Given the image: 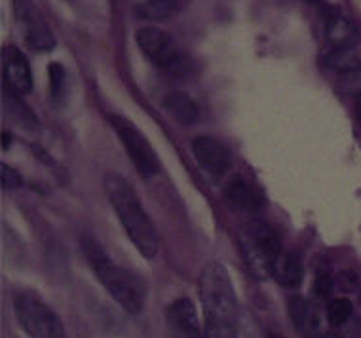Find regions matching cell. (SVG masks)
Returning <instances> with one entry per match:
<instances>
[{"mask_svg": "<svg viewBox=\"0 0 361 338\" xmlns=\"http://www.w3.org/2000/svg\"><path fill=\"white\" fill-rule=\"evenodd\" d=\"M305 2H308V4H319L322 0H305Z\"/></svg>", "mask_w": 361, "mask_h": 338, "instance_id": "obj_25", "label": "cell"}, {"mask_svg": "<svg viewBox=\"0 0 361 338\" xmlns=\"http://www.w3.org/2000/svg\"><path fill=\"white\" fill-rule=\"evenodd\" d=\"M302 276L305 272H302V264L299 258L291 253L281 251L272 266V277L283 287H297L302 282Z\"/></svg>", "mask_w": 361, "mask_h": 338, "instance_id": "obj_12", "label": "cell"}, {"mask_svg": "<svg viewBox=\"0 0 361 338\" xmlns=\"http://www.w3.org/2000/svg\"><path fill=\"white\" fill-rule=\"evenodd\" d=\"M166 321L169 338H204L198 312L190 299H177L169 304Z\"/></svg>", "mask_w": 361, "mask_h": 338, "instance_id": "obj_10", "label": "cell"}, {"mask_svg": "<svg viewBox=\"0 0 361 338\" xmlns=\"http://www.w3.org/2000/svg\"><path fill=\"white\" fill-rule=\"evenodd\" d=\"M0 184H2L4 190H13V188H19L23 184V179H21V175L16 169L6 165V163H2L0 165Z\"/></svg>", "mask_w": 361, "mask_h": 338, "instance_id": "obj_21", "label": "cell"}, {"mask_svg": "<svg viewBox=\"0 0 361 338\" xmlns=\"http://www.w3.org/2000/svg\"><path fill=\"white\" fill-rule=\"evenodd\" d=\"M200 299L206 318V338H240L236 293L221 263H209L202 272Z\"/></svg>", "mask_w": 361, "mask_h": 338, "instance_id": "obj_1", "label": "cell"}, {"mask_svg": "<svg viewBox=\"0 0 361 338\" xmlns=\"http://www.w3.org/2000/svg\"><path fill=\"white\" fill-rule=\"evenodd\" d=\"M13 12L18 18V23L23 29L25 44L32 51H51L56 48V37L46 23V19L40 13L31 0H16Z\"/></svg>", "mask_w": 361, "mask_h": 338, "instance_id": "obj_7", "label": "cell"}, {"mask_svg": "<svg viewBox=\"0 0 361 338\" xmlns=\"http://www.w3.org/2000/svg\"><path fill=\"white\" fill-rule=\"evenodd\" d=\"M267 338H283L281 334H276V332H268Z\"/></svg>", "mask_w": 361, "mask_h": 338, "instance_id": "obj_24", "label": "cell"}, {"mask_svg": "<svg viewBox=\"0 0 361 338\" xmlns=\"http://www.w3.org/2000/svg\"><path fill=\"white\" fill-rule=\"evenodd\" d=\"M240 249H242L243 263L250 274L259 282H264L272 276V266L281 253L280 239L276 232L262 220H253L242 226L240 230Z\"/></svg>", "mask_w": 361, "mask_h": 338, "instance_id": "obj_4", "label": "cell"}, {"mask_svg": "<svg viewBox=\"0 0 361 338\" xmlns=\"http://www.w3.org/2000/svg\"><path fill=\"white\" fill-rule=\"evenodd\" d=\"M111 124L118 139L122 141V146L126 149V152L130 154L131 163L135 165L139 175L145 177V179L156 175L158 173V156H156V152L152 151V146H150L143 133L139 132L130 120L116 116V114L111 116Z\"/></svg>", "mask_w": 361, "mask_h": 338, "instance_id": "obj_6", "label": "cell"}, {"mask_svg": "<svg viewBox=\"0 0 361 338\" xmlns=\"http://www.w3.org/2000/svg\"><path fill=\"white\" fill-rule=\"evenodd\" d=\"M289 315H291V321L297 325V329L305 332V334H312L318 327L314 308L302 296H293L289 301Z\"/></svg>", "mask_w": 361, "mask_h": 338, "instance_id": "obj_17", "label": "cell"}, {"mask_svg": "<svg viewBox=\"0 0 361 338\" xmlns=\"http://www.w3.org/2000/svg\"><path fill=\"white\" fill-rule=\"evenodd\" d=\"M192 152L200 168H204L209 175H223L231 168V152L221 141L209 135H200L192 141Z\"/></svg>", "mask_w": 361, "mask_h": 338, "instance_id": "obj_11", "label": "cell"}, {"mask_svg": "<svg viewBox=\"0 0 361 338\" xmlns=\"http://www.w3.org/2000/svg\"><path fill=\"white\" fill-rule=\"evenodd\" d=\"M226 198H228L232 206L238 207V209H243V211H259L262 207L261 194L240 177L228 184Z\"/></svg>", "mask_w": 361, "mask_h": 338, "instance_id": "obj_14", "label": "cell"}, {"mask_svg": "<svg viewBox=\"0 0 361 338\" xmlns=\"http://www.w3.org/2000/svg\"><path fill=\"white\" fill-rule=\"evenodd\" d=\"M103 188H105V194L111 201L112 209L116 211L120 223L124 226L126 234L130 236L131 244L137 247L143 257H156L158 234L130 182L118 173L111 171L103 179Z\"/></svg>", "mask_w": 361, "mask_h": 338, "instance_id": "obj_2", "label": "cell"}, {"mask_svg": "<svg viewBox=\"0 0 361 338\" xmlns=\"http://www.w3.org/2000/svg\"><path fill=\"white\" fill-rule=\"evenodd\" d=\"M164 107L180 124H194L200 116L198 105L187 94H180V92L169 94L164 99Z\"/></svg>", "mask_w": 361, "mask_h": 338, "instance_id": "obj_15", "label": "cell"}, {"mask_svg": "<svg viewBox=\"0 0 361 338\" xmlns=\"http://www.w3.org/2000/svg\"><path fill=\"white\" fill-rule=\"evenodd\" d=\"M325 67L341 75H348L361 69V59L354 48H331L324 57Z\"/></svg>", "mask_w": 361, "mask_h": 338, "instance_id": "obj_16", "label": "cell"}, {"mask_svg": "<svg viewBox=\"0 0 361 338\" xmlns=\"http://www.w3.org/2000/svg\"><path fill=\"white\" fill-rule=\"evenodd\" d=\"M2 139H4V149H8V146H10V135H8V133H4V135H2Z\"/></svg>", "mask_w": 361, "mask_h": 338, "instance_id": "obj_23", "label": "cell"}, {"mask_svg": "<svg viewBox=\"0 0 361 338\" xmlns=\"http://www.w3.org/2000/svg\"><path fill=\"white\" fill-rule=\"evenodd\" d=\"M80 247L84 257H86L90 268L101 282V285L109 291L114 301L124 308L128 313L143 312L145 308V289L143 285L131 276L130 272L120 268L112 263V258L105 253L97 239L92 236H84L80 239Z\"/></svg>", "mask_w": 361, "mask_h": 338, "instance_id": "obj_3", "label": "cell"}, {"mask_svg": "<svg viewBox=\"0 0 361 338\" xmlns=\"http://www.w3.org/2000/svg\"><path fill=\"white\" fill-rule=\"evenodd\" d=\"M352 315V302L348 299H333L327 306V320L333 327L343 325Z\"/></svg>", "mask_w": 361, "mask_h": 338, "instance_id": "obj_19", "label": "cell"}, {"mask_svg": "<svg viewBox=\"0 0 361 338\" xmlns=\"http://www.w3.org/2000/svg\"><path fill=\"white\" fill-rule=\"evenodd\" d=\"M48 76H50V94L54 101H61L67 89V73L63 69L59 63H51L48 69Z\"/></svg>", "mask_w": 361, "mask_h": 338, "instance_id": "obj_20", "label": "cell"}, {"mask_svg": "<svg viewBox=\"0 0 361 338\" xmlns=\"http://www.w3.org/2000/svg\"><path fill=\"white\" fill-rule=\"evenodd\" d=\"M327 40H329L331 48H354L357 42V31L352 25V21L343 18L341 13H335L327 19Z\"/></svg>", "mask_w": 361, "mask_h": 338, "instance_id": "obj_13", "label": "cell"}, {"mask_svg": "<svg viewBox=\"0 0 361 338\" xmlns=\"http://www.w3.org/2000/svg\"><path fill=\"white\" fill-rule=\"evenodd\" d=\"M179 0H143L137 6L139 18L147 21H166L175 13Z\"/></svg>", "mask_w": 361, "mask_h": 338, "instance_id": "obj_18", "label": "cell"}, {"mask_svg": "<svg viewBox=\"0 0 361 338\" xmlns=\"http://www.w3.org/2000/svg\"><path fill=\"white\" fill-rule=\"evenodd\" d=\"M331 289H333V280H331L329 274H318V277H316V294L319 299H327L331 294Z\"/></svg>", "mask_w": 361, "mask_h": 338, "instance_id": "obj_22", "label": "cell"}, {"mask_svg": "<svg viewBox=\"0 0 361 338\" xmlns=\"http://www.w3.org/2000/svg\"><path fill=\"white\" fill-rule=\"evenodd\" d=\"M322 338H338V337H336V334H325V337H322Z\"/></svg>", "mask_w": 361, "mask_h": 338, "instance_id": "obj_27", "label": "cell"}, {"mask_svg": "<svg viewBox=\"0 0 361 338\" xmlns=\"http://www.w3.org/2000/svg\"><path fill=\"white\" fill-rule=\"evenodd\" d=\"M2 73L8 89L13 95L21 97L32 89V73L29 61L16 46H8L2 50Z\"/></svg>", "mask_w": 361, "mask_h": 338, "instance_id": "obj_9", "label": "cell"}, {"mask_svg": "<svg viewBox=\"0 0 361 338\" xmlns=\"http://www.w3.org/2000/svg\"><path fill=\"white\" fill-rule=\"evenodd\" d=\"M13 310L19 327L31 338H67L65 327L56 312L31 294H18L13 299Z\"/></svg>", "mask_w": 361, "mask_h": 338, "instance_id": "obj_5", "label": "cell"}, {"mask_svg": "<svg viewBox=\"0 0 361 338\" xmlns=\"http://www.w3.org/2000/svg\"><path fill=\"white\" fill-rule=\"evenodd\" d=\"M357 111H360V116H361V95L357 97Z\"/></svg>", "mask_w": 361, "mask_h": 338, "instance_id": "obj_26", "label": "cell"}, {"mask_svg": "<svg viewBox=\"0 0 361 338\" xmlns=\"http://www.w3.org/2000/svg\"><path fill=\"white\" fill-rule=\"evenodd\" d=\"M137 46L145 56L160 69H175L179 65L180 50L173 37L156 25L141 27L135 35Z\"/></svg>", "mask_w": 361, "mask_h": 338, "instance_id": "obj_8", "label": "cell"}]
</instances>
